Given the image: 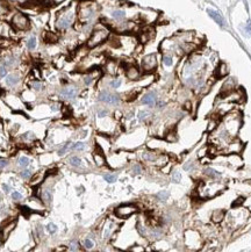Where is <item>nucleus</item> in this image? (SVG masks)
<instances>
[{
    "mask_svg": "<svg viewBox=\"0 0 251 252\" xmlns=\"http://www.w3.org/2000/svg\"><path fill=\"white\" fill-rule=\"evenodd\" d=\"M93 159L97 166H105L106 165V159L101 152H94L93 153Z\"/></svg>",
    "mask_w": 251,
    "mask_h": 252,
    "instance_id": "obj_20",
    "label": "nucleus"
},
{
    "mask_svg": "<svg viewBox=\"0 0 251 252\" xmlns=\"http://www.w3.org/2000/svg\"><path fill=\"white\" fill-rule=\"evenodd\" d=\"M56 4H59V2H62V1H64V0H53Z\"/></svg>",
    "mask_w": 251,
    "mask_h": 252,
    "instance_id": "obj_58",
    "label": "nucleus"
},
{
    "mask_svg": "<svg viewBox=\"0 0 251 252\" xmlns=\"http://www.w3.org/2000/svg\"><path fill=\"white\" fill-rule=\"evenodd\" d=\"M141 75H142L141 70L137 66H135V65H129L126 69V77L129 80H138L141 78Z\"/></svg>",
    "mask_w": 251,
    "mask_h": 252,
    "instance_id": "obj_10",
    "label": "nucleus"
},
{
    "mask_svg": "<svg viewBox=\"0 0 251 252\" xmlns=\"http://www.w3.org/2000/svg\"><path fill=\"white\" fill-rule=\"evenodd\" d=\"M76 14H77V11L75 8H72V7H69L65 11H63V13L58 16L57 22H56V26H57L58 29L59 30L69 29L75 22Z\"/></svg>",
    "mask_w": 251,
    "mask_h": 252,
    "instance_id": "obj_2",
    "label": "nucleus"
},
{
    "mask_svg": "<svg viewBox=\"0 0 251 252\" xmlns=\"http://www.w3.org/2000/svg\"><path fill=\"white\" fill-rule=\"evenodd\" d=\"M205 174L208 176V177H211V179H217V178L221 177L220 172H217V171H215L214 168H211V167H207L206 170H205Z\"/></svg>",
    "mask_w": 251,
    "mask_h": 252,
    "instance_id": "obj_24",
    "label": "nucleus"
},
{
    "mask_svg": "<svg viewBox=\"0 0 251 252\" xmlns=\"http://www.w3.org/2000/svg\"><path fill=\"white\" fill-rule=\"evenodd\" d=\"M83 1H91V0H83Z\"/></svg>",
    "mask_w": 251,
    "mask_h": 252,
    "instance_id": "obj_59",
    "label": "nucleus"
},
{
    "mask_svg": "<svg viewBox=\"0 0 251 252\" xmlns=\"http://www.w3.org/2000/svg\"><path fill=\"white\" fill-rule=\"evenodd\" d=\"M121 84H122V80L121 79H113V80H110L109 86L112 89H119L120 86H121Z\"/></svg>",
    "mask_w": 251,
    "mask_h": 252,
    "instance_id": "obj_42",
    "label": "nucleus"
},
{
    "mask_svg": "<svg viewBox=\"0 0 251 252\" xmlns=\"http://www.w3.org/2000/svg\"><path fill=\"white\" fill-rule=\"evenodd\" d=\"M71 145H72V143H71V142H67V143H65V144H64V145H63L62 148L58 150V152H57L58 156H64L67 151H70L71 150Z\"/></svg>",
    "mask_w": 251,
    "mask_h": 252,
    "instance_id": "obj_29",
    "label": "nucleus"
},
{
    "mask_svg": "<svg viewBox=\"0 0 251 252\" xmlns=\"http://www.w3.org/2000/svg\"><path fill=\"white\" fill-rule=\"evenodd\" d=\"M235 89V80L233 78L227 79L222 85V89H221V95H227L231 93Z\"/></svg>",
    "mask_w": 251,
    "mask_h": 252,
    "instance_id": "obj_14",
    "label": "nucleus"
},
{
    "mask_svg": "<svg viewBox=\"0 0 251 252\" xmlns=\"http://www.w3.org/2000/svg\"><path fill=\"white\" fill-rule=\"evenodd\" d=\"M98 99H99V101L108 103V105H119L121 101V98L118 94L110 93L108 91H101L98 95Z\"/></svg>",
    "mask_w": 251,
    "mask_h": 252,
    "instance_id": "obj_8",
    "label": "nucleus"
},
{
    "mask_svg": "<svg viewBox=\"0 0 251 252\" xmlns=\"http://www.w3.org/2000/svg\"><path fill=\"white\" fill-rule=\"evenodd\" d=\"M15 227H16V221H13V222H11L9 224H7L6 227L2 228V230H1V237H2L4 241L7 238L9 235H11V232L15 229Z\"/></svg>",
    "mask_w": 251,
    "mask_h": 252,
    "instance_id": "obj_16",
    "label": "nucleus"
},
{
    "mask_svg": "<svg viewBox=\"0 0 251 252\" xmlns=\"http://www.w3.org/2000/svg\"><path fill=\"white\" fill-rule=\"evenodd\" d=\"M8 165V162L6 159H0V170H4Z\"/></svg>",
    "mask_w": 251,
    "mask_h": 252,
    "instance_id": "obj_52",
    "label": "nucleus"
},
{
    "mask_svg": "<svg viewBox=\"0 0 251 252\" xmlns=\"http://www.w3.org/2000/svg\"><path fill=\"white\" fill-rule=\"evenodd\" d=\"M85 143L84 142H76V143H72L71 145V150L75 151H83L85 150Z\"/></svg>",
    "mask_w": 251,
    "mask_h": 252,
    "instance_id": "obj_31",
    "label": "nucleus"
},
{
    "mask_svg": "<svg viewBox=\"0 0 251 252\" xmlns=\"http://www.w3.org/2000/svg\"><path fill=\"white\" fill-rule=\"evenodd\" d=\"M157 199L159 200V201H162V202H165L167 199H169V192L167 190H160V192H158L157 193Z\"/></svg>",
    "mask_w": 251,
    "mask_h": 252,
    "instance_id": "obj_33",
    "label": "nucleus"
},
{
    "mask_svg": "<svg viewBox=\"0 0 251 252\" xmlns=\"http://www.w3.org/2000/svg\"><path fill=\"white\" fill-rule=\"evenodd\" d=\"M45 230H47V232H48L49 235H55L58 231V227L56 226L55 223H49V224H47V227H45Z\"/></svg>",
    "mask_w": 251,
    "mask_h": 252,
    "instance_id": "obj_32",
    "label": "nucleus"
},
{
    "mask_svg": "<svg viewBox=\"0 0 251 252\" xmlns=\"http://www.w3.org/2000/svg\"><path fill=\"white\" fill-rule=\"evenodd\" d=\"M150 112L148 111H140L138 112V114H137V117H138V120L140 121H144V120H146L148 117L150 116Z\"/></svg>",
    "mask_w": 251,
    "mask_h": 252,
    "instance_id": "obj_36",
    "label": "nucleus"
},
{
    "mask_svg": "<svg viewBox=\"0 0 251 252\" xmlns=\"http://www.w3.org/2000/svg\"><path fill=\"white\" fill-rule=\"evenodd\" d=\"M110 35V30L109 28L105 25H97V26L93 28L91 35L88 37L87 42H86V47L88 49H94L99 47L100 44H102L104 42L107 41V39Z\"/></svg>",
    "mask_w": 251,
    "mask_h": 252,
    "instance_id": "obj_1",
    "label": "nucleus"
},
{
    "mask_svg": "<svg viewBox=\"0 0 251 252\" xmlns=\"http://www.w3.org/2000/svg\"><path fill=\"white\" fill-rule=\"evenodd\" d=\"M166 141L167 142H171V143L176 142L177 141V134H176V131H170V133L167 134Z\"/></svg>",
    "mask_w": 251,
    "mask_h": 252,
    "instance_id": "obj_43",
    "label": "nucleus"
},
{
    "mask_svg": "<svg viewBox=\"0 0 251 252\" xmlns=\"http://www.w3.org/2000/svg\"><path fill=\"white\" fill-rule=\"evenodd\" d=\"M219 192H221V186L219 182H211V184H205L201 182L198 187V194L202 199H208L216 195Z\"/></svg>",
    "mask_w": 251,
    "mask_h": 252,
    "instance_id": "obj_3",
    "label": "nucleus"
},
{
    "mask_svg": "<svg viewBox=\"0 0 251 252\" xmlns=\"http://www.w3.org/2000/svg\"><path fill=\"white\" fill-rule=\"evenodd\" d=\"M216 124H217V122H216L215 120H211V121H209V127H208V131H211V130H215L216 128Z\"/></svg>",
    "mask_w": 251,
    "mask_h": 252,
    "instance_id": "obj_48",
    "label": "nucleus"
},
{
    "mask_svg": "<svg viewBox=\"0 0 251 252\" xmlns=\"http://www.w3.org/2000/svg\"><path fill=\"white\" fill-rule=\"evenodd\" d=\"M192 167H193V163H188V164H186L185 166H184V170H187V171H189V170H192Z\"/></svg>",
    "mask_w": 251,
    "mask_h": 252,
    "instance_id": "obj_55",
    "label": "nucleus"
},
{
    "mask_svg": "<svg viewBox=\"0 0 251 252\" xmlns=\"http://www.w3.org/2000/svg\"><path fill=\"white\" fill-rule=\"evenodd\" d=\"M159 157L158 153H155V152H150V151H146V152H144L143 155H142V158H143V160H146V162H148V163H154L157 160V158Z\"/></svg>",
    "mask_w": 251,
    "mask_h": 252,
    "instance_id": "obj_19",
    "label": "nucleus"
},
{
    "mask_svg": "<svg viewBox=\"0 0 251 252\" xmlns=\"http://www.w3.org/2000/svg\"><path fill=\"white\" fill-rule=\"evenodd\" d=\"M78 246H79V245H78V243H77L76 241H73V242H71V243H70V250H71V251H77V250L79 249Z\"/></svg>",
    "mask_w": 251,
    "mask_h": 252,
    "instance_id": "obj_51",
    "label": "nucleus"
},
{
    "mask_svg": "<svg viewBox=\"0 0 251 252\" xmlns=\"http://www.w3.org/2000/svg\"><path fill=\"white\" fill-rule=\"evenodd\" d=\"M22 198H23V195L19 190H14L13 193H12V199L14 201H20V200H22Z\"/></svg>",
    "mask_w": 251,
    "mask_h": 252,
    "instance_id": "obj_45",
    "label": "nucleus"
},
{
    "mask_svg": "<svg viewBox=\"0 0 251 252\" xmlns=\"http://www.w3.org/2000/svg\"><path fill=\"white\" fill-rule=\"evenodd\" d=\"M155 36V29L152 27H146L144 29H142L140 33V42L141 43H146L150 40H152Z\"/></svg>",
    "mask_w": 251,
    "mask_h": 252,
    "instance_id": "obj_11",
    "label": "nucleus"
},
{
    "mask_svg": "<svg viewBox=\"0 0 251 252\" xmlns=\"http://www.w3.org/2000/svg\"><path fill=\"white\" fill-rule=\"evenodd\" d=\"M162 61H163L164 66L170 67L173 65V57H172V55H170V53H165L163 56V58H162Z\"/></svg>",
    "mask_w": 251,
    "mask_h": 252,
    "instance_id": "obj_25",
    "label": "nucleus"
},
{
    "mask_svg": "<svg viewBox=\"0 0 251 252\" xmlns=\"http://www.w3.org/2000/svg\"><path fill=\"white\" fill-rule=\"evenodd\" d=\"M1 188H2L4 193H6V194L11 193V186H9L8 184H2V185H1Z\"/></svg>",
    "mask_w": 251,
    "mask_h": 252,
    "instance_id": "obj_50",
    "label": "nucleus"
},
{
    "mask_svg": "<svg viewBox=\"0 0 251 252\" xmlns=\"http://www.w3.org/2000/svg\"><path fill=\"white\" fill-rule=\"evenodd\" d=\"M132 171L134 174H140L142 172V166L140 164H135V165H132Z\"/></svg>",
    "mask_w": 251,
    "mask_h": 252,
    "instance_id": "obj_46",
    "label": "nucleus"
},
{
    "mask_svg": "<svg viewBox=\"0 0 251 252\" xmlns=\"http://www.w3.org/2000/svg\"><path fill=\"white\" fill-rule=\"evenodd\" d=\"M95 7L93 5L84 4L80 6V8L78 9V15H79V20L81 22H85L86 25L92 21L94 16H95Z\"/></svg>",
    "mask_w": 251,
    "mask_h": 252,
    "instance_id": "obj_4",
    "label": "nucleus"
},
{
    "mask_svg": "<svg viewBox=\"0 0 251 252\" xmlns=\"http://www.w3.org/2000/svg\"><path fill=\"white\" fill-rule=\"evenodd\" d=\"M69 163H70V165L73 166V167H80V166L83 165V160L80 159L79 157L73 156V157H71L70 159H69Z\"/></svg>",
    "mask_w": 251,
    "mask_h": 252,
    "instance_id": "obj_26",
    "label": "nucleus"
},
{
    "mask_svg": "<svg viewBox=\"0 0 251 252\" xmlns=\"http://www.w3.org/2000/svg\"><path fill=\"white\" fill-rule=\"evenodd\" d=\"M225 210L217 209V210H215V212L211 214V220L215 222V223H220V222L225 218Z\"/></svg>",
    "mask_w": 251,
    "mask_h": 252,
    "instance_id": "obj_21",
    "label": "nucleus"
},
{
    "mask_svg": "<svg viewBox=\"0 0 251 252\" xmlns=\"http://www.w3.org/2000/svg\"><path fill=\"white\" fill-rule=\"evenodd\" d=\"M41 199L45 204H51V200H53V193L50 190H44L41 194Z\"/></svg>",
    "mask_w": 251,
    "mask_h": 252,
    "instance_id": "obj_23",
    "label": "nucleus"
},
{
    "mask_svg": "<svg viewBox=\"0 0 251 252\" xmlns=\"http://www.w3.org/2000/svg\"><path fill=\"white\" fill-rule=\"evenodd\" d=\"M141 102L143 105H146V106H149V107L156 106V103H157V95H156V93L152 92V91H151V92H148L146 94L143 95Z\"/></svg>",
    "mask_w": 251,
    "mask_h": 252,
    "instance_id": "obj_12",
    "label": "nucleus"
},
{
    "mask_svg": "<svg viewBox=\"0 0 251 252\" xmlns=\"http://www.w3.org/2000/svg\"><path fill=\"white\" fill-rule=\"evenodd\" d=\"M61 98L62 99H69V100H72V99H76L77 95H78V89L75 87V86H69V87H65L61 91Z\"/></svg>",
    "mask_w": 251,
    "mask_h": 252,
    "instance_id": "obj_9",
    "label": "nucleus"
},
{
    "mask_svg": "<svg viewBox=\"0 0 251 252\" xmlns=\"http://www.w3.org/2000/svg\"><path fill=\"white\" fill-rule=\"evenodd\" d=\"M14 63H15V59H14L13 57H6L4 61H2V63H1V64H2V65H5L6 67H8V66H12Z\"/></svg>",
    "mask_w": 251,
    "mask_h": 252,
    "instance_id": "obj_39",
    "label": "nucleus"
},
{
    "mask_svg": "<svg viewBox=\"0 0 251 252\" xmlns=\"http://www.w3.org/2000/svg\"><path fill=\"white\" fill-rule=\"evenodd\" d=\"M84 246H85V249H87V250H91V249H93V246H94V242H93L91 238H85L84 239Z\"/></svg>",
    "mask_w": 251,
    "mask_h": 252,
    "instance_id": "obj_41",
    "label": "nucleus"
},
{
    "mask_svg": "<svg viewBox=\"0 0 251 252\" xmlns=\"http://www.w3.org/2000/svg\"><path fill=\"white\" fill-rule=\"evenodd\" d=\"M6 76H7V67L2 64H0V78H4Z\"/></svg>",
    "mask_w": 251,
    "mask_h": 252,
    "instance_id": "obj_47",
    "label": "nucleus"
},
{
    "mask_svg": "<svg viewBox=\"0 0 251 252\" xmlns=\"http://www.w3.org/2000/svg\"><path fill=\"white\" fill-rule=\"evenodd\" d=\"M12 23H13V26L15 27L18 30H27V29L30 27V21H29V19L22 13L15 14V15L13 16Z\"/></svg>",
    "mask_w": 251,
    "mask_h": 252,
    "instance_id": "obj_7",
    "label": "nucleus"
},
{
    "mask_svg": "<svg viewBox=\"0 0 251 252\" xmlns=\"http://www.w3.org/2000/svg\"><path fill=\"white\" fill-rule=\"evenodd\" d=\"M93 81H94V76H93L92 73H90V75H87V76H85V77H84V84H85V85L90 86Z\"/></svg>",
    "mask_w": 251,
    "mask_h": 252,
    "instance_id": "obj_40",
    "label": "nucleus"
},
{
    "mask_svg": "<svg viewBox=\"0 0 251 252\" xmlns=\"http://www.w3.org/2000/svg\"><path fill=\"white\" fill-rule=\"evenodd\" d=\"M31 176H33V172H31L29 168H23L21 172H20V177L22 178V179H26V180H28V179H30Z\"/></svg>",
    "mask_w": 251,
    "mask_h": 252,
    "instance_id": "obj_34",
    "label": "nucleus"
},
{
    "mask_svg": "<svg viewBox=\"0 0 251 252\" xmlns=\"http://www.w3.org/2000/svg\"><path fill=\"white\" fill-rule=\"evenodd\" d=\"M36 45H37L36 37L35 36H30V37L28 39V41H27V48L29 49V50H34V49L36 48Z\"/></svg>",
    "mask_w": 251,
    "mask_h": 252,
    "instance_id": "obj_28",
    "label": "nucleus"
},
{
    "mask_svg": "<svg viewBox=\"0 0 251 252\" xmlns=\"http://www.w3.org/2000/svg\"><path fill=\"white\" fill-rule=\"evenodd\" d=\"M106 115H107V111H104V109H101V111L98 112V116H99V117H105Z\"/></svg>",
    "mask_w": 251,
    "mask_h": 252,
    "instance_id": "obj_53",
    "label": "nucleus"
},
{
    "mask_svg": "<svg viewBox=\"0 0 251 252\" xmlns=\"http://www.w3.org/2000/svg\"><path fill=\"white\" fill-rule=\"evenodd\" d=\"M245 30H247V33L249 34V35H251V22H250V21L247 23V26H245Z\"/></svg>",
    "mask_w": 251,
    "mask_h": 252,
    "instance_id": "obj_54",
    "label": "nucleus"
},
{
    "mask_svg": "<svg viewBox=\"0 0 251 252\" xmlns=\"http://www.w3.org/2000/svg\"><path fill=\"white\" fill-rule=\"evenodd\" d=\"M112 230H113V223H112V222H109V223L106 226L105 231H104V238H108V237H109Z\"/></svg>",
    "mask_w": 251,
    "mask_h": 252,
    "instance_id": "obj_37",
    "label": "nucleus"
},
{
    "mask_svg": "<svg viewBox=\"0 0 251 252\" xmlns=\"http://www.w3.org/2000/svg\"><path fill=\"white\" fill-rule=\"evenodd\" d=\"M115 215L119 217V218H128L132 215H134L135 213H137V207L134 204H122L114 210Z\"/></svg>",
    "mask_w": 251,
    "mask_h": 252,
    "instance_id": "obj_6",
    "label": "nucleus"
},
{
    "mask_svg": "<svg viewBox=\"0 0 251 252\" xmlns=\"http://www.w3.org/2000/svg\"><path fill=\"white\" fill-rule=\"evenodd\" d=\"M185 106H186V109H188V111L191 109V103H189V102H187Z\"/></svg>",
    "mask_w": 251,
    "mask_h": 252,
    "instance_id": "obj_57",
    "label": "nucleus"
},
{
    "mask_svg": "<svg viewBox=\"0 0 251 252\" xmlns=\"http://www.w3.org/2000/svg\"><path fill=\"white\" fill-rule=\"evenodd\" d=\"M158 66V59H157V55L156 53H150L143 57L141 62V69L146 73L154 72Z\"/></svg>",
    "mask_w": 251,
    "mask_h": 252,
    "instance_id": "obj_5",
    "label": "nucleus"
},
{
    "mask_svg": "<svg viewBox=\"0 0 251 252\" xmlns=\"http://www.w3.org/2000/svg\"><path fill=\"white\" fill-rule=\"evenodd\" d=\"M104 179L105 181H107L108 184H114L116 180H118V176L116 174H113V173H106L104 176Z\"/></svg>",
    "mask_w": 251,
    "mask_h": 252,
    "instance_id": "obj_30",
    "label": "nucleus"
},
{
    "mask_svg": "<svg viewBox=\"0 0 251 252\" xmlns=\"http://www.w3.org/2000/svg\"><path fill=\"white\" fill-rule=\"evenodd\" d=\"M228 72H229V70H228V65L223 62L219 63V65H217L215 69L216 78H225V76L228 75Z\"/></svg>",
    "mask_w": 251,
    "mask_h": 252,
    "instance_id": "obj_15",
    "label": "nucleus"
},
{
    "mask_svg": "<svg viewBox=\"0 0 251 252\" xmlns=\"http://www.w3.org/2000/svg\"><path fill=\"white\" fill-rule=\"evenodd\" d=\"M21 138L25 140V141H34L35 140V134L33 133V131H27V133L22 135Z\"/></svg>",
    "mask_w": 251,
    "mask_h": 252,
    "instance_id": "obj_35",
    "label": "nucleus"
},
{
    "mask_svg": "<svg viewBox=\"0 0 251 252\" xmlns=\"http://www.w3.org/2000/svg\"><path fill=\"white\" fill-rule=\"evenodd\" d=\"M6 85H8V86H15L16 84H19V81H20V78H19L18 75H8L6 76Z\"/></svg>",
    "mask_w": 251,
    "mask_h": 252,
    "instance_id": "obj_22",
    "label": "nucleus"
},
{
    "mask_svg": "<svg viewBox=\"0 0 251 252\" xmlns=\"http://www.w3.org/2000/svg\"><path fill=\"white\" fill-rule=\"evenodd\" d=\"M207 13H208V15L211 16L214 21H215L217 25L220 27H225V19H223V16L221 15L217 11H215V9H211V8H208L207 9Z\"/></svg>",
    "mask_w": 251,
    "mask_h": 252,
    "instance_id": "obj_13",
    "label": "nucleus"
},
{
    "mask_svg": "<svg viewBox=\"0 0 251 252\" xmlns=\"http://www.w3.org/2000/svg\"><path fill=\"white\" fill-rule=\"evenodd\" d=\"M50 109H51L53 113H57V112L61 111V106H59L58 103H53V105L50 106Z\"/></svg>",
    "mask_w": 251,
    "mask_h": 252,
    "instance_id": "obj_49",
    "label": "nucleus"
},
{
    "mask_svg": "<svg viewBox=\"0 0 251 252\" xmlns=\"http://www.w3.org/2000/svg\"><path fill=\"white\" fill-rule=\"evenodd\" d=\"M105 70L108 75H115L118 72V64L114 61H108L105 65Z\"/></svg>",
    "mask_w": 251,
    "mask_h": 252,
    "instance_id": "obj_17",
    "label": "nucleus"
},
{
    "mask_svg": "<svg viewBox=\"0 0 251 252\" xmlns=\"http://www.w3.org/2000/svg\"><path fill=\"white\" fill-rule=\"evenodd\" d=\"M171 180L172 182H180L181 180V174L180 172H178V171H173L172 172V176H171Z\"/></svg>",
    "mask_w": 251,
    "mask_h": 252,
    "instance_id": "obj_38",
    "label": "nucleus"
},
{
    "mask_svg": "<svg viewBox=\"0 0 251 252\" xmlns=\"http://www.w3.org/2000/svg\"><path fill=\"white\" fill-rule=\"evenodd\" d=\"M132 251H144V249L143 248H132Z\"/></svg>",
    "mask_w": 251,
    "mask_h": 252,
    "instance_id": "obj_56",
    "label": "nucleus"
},
{
    "mask_svg": "<svg viewBox=\"0 0 251 252\" xmlns=\"http://www.w3.org/2000/svg\"><path fill=\"white\" fill-rule=\"evenodd\" d=\"M112 18L114 19L115 21H118V22H120V21H123L124 19H126V11H123V9H114L113 12H112Z\"/></svg>",
    "mask_w": 251,
    "mask_h": 252,
    "instance_id": "obj_18",
    "label": "nucleus"
},
{
    "mask_svg": "<svg viewBox=\"0 0 251 252\" xmlns=\"http://www.w3.org/2000/svg\"><path fill=\"white\" fill-rule=\"evenodd\" d=\"M31 87H33V89H35V91H41V89H43V85H42L41 81L35 80V81L31 83Z\"/></svg>",
    "mask_w": 251,
    "mask_h": 252,
    "instance_id": "obj_44",
    "label": "nucleus"
},
{
    "mask_svg": "<svg viewBox=\"0 0 251 252\" xmlns=\"http://www.w3.org/2000/svg\"><path fill=\"white\" fill-rule=\"evenodd\" d=\"M29 158L28 157H26V156H22V157H20L18 159V165L20 166L21 168H26L29 166Z\"/></svg>",
    "mask_w": 251,
    "mask_h": 252,
    "instance_id": "obj_27",
    "label": "nucleus"
}]
</instances>
